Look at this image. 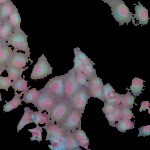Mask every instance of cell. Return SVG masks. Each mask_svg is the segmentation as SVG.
<instances>
[{
  "mask_svg": "<svg viewBox=\"0 0 150 150\" xmlns=\"http://www.w3.org/2000/svg\"><path fill=\"white\" fill-rule=\"evenodd\" d=\"M122 95V94H120L116 92L115 95L113 98L108 100H106L105 101L108 102L115 107H117L119 105L120 103Z\"/></svg>",
  "mask_w": 150,
  "mask_h": 150,
  "instance_id": "obj_35",
  "label": "cell"
},
{
  "mask_svg": "<svg viewBox=\"0 0 150 150\" xmlns=\"http://www.w3.org/2000/svg\"><path fill=\"white\" fill-rule=\"evenodd\" d=\"M105 117L107 119L109 125L112 127H115V122L116 121L115 115L114 113L105 114Z\"/></svg>",
  "mask_w": 150,
  "mask_h": 150,
  "instance_id": "obj_40",
  "label": "cell"
},
{
  "mask_svg": "<svg viewBox=\"0 0 150 150\" xmlns=\"http://www.w3.org/2000/svg\"><path fill=\"white\" fill-rule=\"evenodd\" d=\"M75 138L74 132L67 133L64 141V149L81 150Z\"/></svg>",
  "mask_w": 150,
  "mask_h": 150,
  "instance_id": "obj_13",
  "label": "cell"
},
{
  "mask_svg": "<svg viewBox=\"0 0 150 150\" xmlns=\"http://www.w3.org/2000/svg\"><path fill=\"white\" fill-rule=\"evenodd\" d=\"M13 31V27L8 18L0 26V39L6 42L8 36Z\"/></svg>",
  "mask_w": 150,
  "mask_h": 150,
  "instance_id": "obj_19",
  "label": "cell"
},
{
  "mask_svg": "<svg viewBox=\"0 0 150 150\" xmlns=\"http://www.w3.org/2000/svg\"><path fill=\"white\" fill-rule=\"evenodd\" d=\"M88 90L91 97L94 98H97L105 102L102 88H88Z\"/></svg>",
  "mask_w": 150,
  "mask_h": 150,
  "instance_id": "obj_32",
  "label": "cell"
},
{
  "mask_svg": "<svg viewBox=\"0 0 150 150\" xmlns=\"http://www.w3.org/2000/svg\"><path fill=\"white\" fill-rule=\"evenodd\" d=\"M13 54V50L6 44L4 45L0 50V66H4Z\"/></svg>",
  "mask_w": 150,
  "mask_h": 150,
  "instance_id": "obj_20",
  "label": "cell"
},
{
  "mask_svg": "<svg viewBox=\"0 0 150 150\" xmlns=\"http://www.w3.org/2000/svg\"><path fill=\"white\" fill-rule=\"evenodd\" d=\"M82 112L74 108L59 125L67 133L74 132L81 126Z\"/></svg>",
  "mask_w": 150,
  "mask_h": 150,
  "instance_id": "obj_6",
  "label": "cell"
},
{
  "mask_svg": "<svg viewBox=\"0 0 150 150\" xmlns=\"http://www.w3.org/2000/svg\"><path fill=\"white\" fill-rule=\"evenodd\" d=\"M115 124V127L118 131L124 134L127 130L134 128V123L129 120L122 119Z\"/></svg>",
  "mask_w": 150,
  "mask_h": 150,
  "instance_id": "obj_26",
  "label": "cell"
},
{
  "mask_svg": "<svg viewBox=\"0 0 150 150\" xmlns=\"http://www.w3.org/2000/svg\"><path fill=\"white\" fill-rule=\"evenodd\" d=\"M73 62L74 65L72 69L74 71L82 72L85 65L75 56Z\"/></svg>",
  "mask_w": 150,
  "mask_h": 150,
  "instance_id": "obj_36",
  "label": "cell"
},
{
  "mask_svg": "<svg viewBox=\"0 0 150 150\" xmlns=\"http://www.w3.org/2000/svg\"><path fill=\"white\" fill-rule=\"evenodd\" d=\"M3 22L1 21L0 19V26L2 24Z\"/></svg>",
  "mask_w": 150,
  "mask_h": 150,
  "instance_id": "obj_47",
  "label": "cell"
},
{
  "mask_svg": "<svg viewBox=\"0 0 150 150\" xmlns=\"http://www.w3.org/2000/svg\"><path fill=\"white\" fill-rule=\"evenodd\" d=\"M74 108L69 100L65 99L57 102L47 112L48 115L59 125Z\"/></svg>",
  "mask_w": 150,
  "mask_h": 150,
  "instance_id": "obj_3",
  "label": "cell"
},
{
  "mask_svg": "<svg viewBox=\"0 0 150 150\" xmlns=\"http://www.w3.org/2000/svg\"><path fill=\"white\" fill-rule=\"evenodd\" d=\"M120 106L122 111V119L130 120L133 117H135L130 109Z\"/></svg>",
  "mask_w": 150,
  "mask_h": 150,
  "instance_id": "obj_39",
  "label": "cell"
},
{
  "mask_svg": "<svg viewBox=\"0 0 150 150\" xmlns=\"http://www.w3.org/2000/svg\"><path fill=\"white\" fill-rule=\"evenodd\" d=\"M113 113L115 115L117 121H118L122 119V111L120 105L116 107Z\"/></svg>",
  "mask_w": 150,
  "mask_h": 150,
  "instance_id": "obj_41",
  "label": "cell"
},
{
  "mask_svg": "<svg viewBox=\"0 0 150 150\" xmlns=\"http://www.w3.org/2000/svg\"><path fill=\"white\" fill-rule=\"evenodd\" d=\"M36 127L32 129H28V130L32 134L33 136L30 138L32 141L36 140L40 142L42 140V132L43 131L42 127H40L38 125H36Z\"/></svg>",
  "mask_w": 150,
  "mask_h": 150,
  "instance_id": "obj_30",
  "label": "cell"
},
{
  "mask_svg": "<svg viewBox=\"0 0 150 150\" xmlns=\"http://www.w3.org/2000/svg\"><path fill=\"white\" fill-rule=\"evenodd\" d=\"M146 81L142 80L141 79L135 78L133 79L132 82V85L130 86V88L129 89L128 88L126 89L131 90V93H133L135 97L137 96H139V94L142 93L141 92L143 87L145 86L143 85V83Z\"/></svg>",
  "mask_w": 150,
  "mask_h": 150,
  "instance_id": "obj_21",
  "label": "cell"
},
{
  "mask_svg": "<svg viewBox=\"0 0 150 150\" xmlns=\"http://www.w3.org/2000/svg\"><path fill=\"white\" fill-rule=\"evenodd\" d=\"M14 5L11 0L0 5V19L2 21L7 19L13 12Z\"/></svg>",
  "mask_w": 150,
  "mask_h": 150,
  "instance_id": "obj_15",
  "label": "cell"
},
{
  "mask_svg": "<svg viewBox=\"0 0 150 150\" xmlns=\"http://www.w3.org/2000/svg\"><path fill=\"white\" fill-rule=\"evenodd\" d=\"M91 97L88 88L81 87L69 100L74 109L84 113L88 100Z\"/></svg>",
  "mask_w": 150,
  "mask_h": 150,
  "instance_id": "obj_9",
  "label": "cell"
},
{
  "mask_svg": "<svg viewBox=\"0 0 150 150\" xmlns=\"http://www.w3.org/2000/svg\"><path fill=\"white\" fill-rule=\"evenodd\" d=\"M15 96L10 101L7 102L6 100L5 102L6 103L4 105V109L3 111L5 112H9L13 109L16 108L19 105H22L21 100L20 97L22 96L21 93L18 94L16 91H14Z\"/></svg>",
  "mask_w": 150,
  "mask_h": 150,
  "instance_id": "obj_17",
  "label": "cell"
},
{
  "mask_svg": "<svg viewBox=\"0 0 150 150\" xmlns=\"http://www.w3.org/2000/svg\"><path fill=\"white\" fill-rule=\"evenodd\" d=\"M150 103L148 101H145L142 102L141 104V107L139 109V111L142 112V111H145L146 109L148 110V112L150 113V109L149 108Z\"/></svg>",
  "mask_w": 150,
  "mask_h": 150,
  "instance_id": "obj_42",
  "label": "cell"
},
{
  "mask_svg": "<svg viewBox=\"0 0 150 150\" xmlns=\"http://www.w3.org/2000/svg\"><path fill=\"white\" fill-rule=\"evenodd\" d=\"M55 122L49 119L42 128L45 129L47 134L45 140L50 141L51 143L49 148L51 149H64L65 137L67 133Z\"/></svg>",
  "mask_w": 150,
  "mask_h": 150,
  "instance_id": "obj_1",
  "label": "cell"
},
{
  "mask_svg": "<svg viewBox=\"0 0 150 150\" xmlns=\"http://www.w3.org/2000/svg\"><path fill=\"white\" fill-rule=\"evenodd\" d=\"M127 90L128 91L127 93L125 94H122L120 105L121 106L131 109L133 108L134 104H135L136 106L137 104L134 102V100L136 97L132 95L129 90Z\"/></svg>",
  "mask_w": 150,
  "mask_h": 150,
  "instance_id": "obj_24",
  "label": "cell"
},
{
  "mask_svg": "<svg viewBox=\"0 0 150 150\" xmlns=\"http://www.w3.org/2000/svg\"><path fill=\"white\" fill-rule=\"evenodd\" d=\"M75 56H76L84 65H87L91 64V60L86 54L82 52L79 48L77 47L73 50Z\"/></svg>",
  "mask_w": 150,
  "mask_h": 150,
  "instance_id": "obj_31",
  "label": "cell"
},
{
  "mask_svg": "<svg viewBox=\"0 0 150 150\" xmlns=\"http://www.w3.org/2000/svg\"><path fill=\"white\" fill-rule=\"evenodd\" d=\"M11 79L8 76L3 77L0 76V90L3 89L7 91L9 87L11 86L12 82Z\"/></svg>",
  "mask_w": 150,
  "mask_h": 150,
  "instance_id": "obj_33",
  "label": "cell"
},
{
  "mask_svg": "<svg viewBox=\"0 0 150 150\" xmlns=\"http://www.w3.org/2000/svg\"><path fill=\"white\" fill-rule=\"evenodd\" d=\"M76 141L79 146L87 150H91L88 149L89 145V139L88 138L85 132L81 130V126L79 127L74 132Z\"/></svg>",
  "mask_w": 150,
  "mask_h": 150,
  "instance_id": "obj_18",
  "label": "cell"
},
{
  "mask_svg": "<svg viewBox=\"0 0 150 150\" xmlns=\"http://www.w3.org/2000/svg\"><path fill=\"white\" fill-rule=\"evenodd\" d=\"M109 6L111 8V14L117 22L119 23V26L124 25L125 23L127 25L131 19L134 26L139 25L135 23V18L133 16L134 14L130 11L129 9L122 0H117Z\"/></svg>",
  "mask_w": 150,
  "mask_h": 150,
  "instance_id": "obj_2",
  "label": "cell"
},
{
  "mask_svg": "<svg viewBox=\"0 0 150 150\" xmlns=\"http://www.w3.org/2000/svg\"><path fill=\"white\" fill-rule=\"evenodd\" d=\"M9 0H0V5L3 4L8 1Z\"/></svg>",
  "mask_w": 150,
  "mask_h": 150,
  "instance_id": "obj_46",
  "label": "cell"
},
{
  "mask_svg": "<svg viewBox=\"0 0 150 150\" xmlns=\"http://www.w3.org/2000/svg\"><path fill=\"white\" fill-rule=\"evenodd\" d=\"M1 97V93L0 92V101H1L2 100Z\"/></svg>",
  "mask_w": 150,
  "mask_h": 150,
  "instance_id": "obj_48",
  "label": "cell"
},
{
  "mask_svg": "<svg viewBox=\"0 0 150 150\" xmlns=\"http://www.w3.org/2000/svg\"><path fill=\"white\" fill-rule=\"evenodd\" d=\"M75 76L77 83L81 87L89 88V83L88 79L82 72H75Z\"/></svg>",
  "mask_w": 150,
  "mask_h": 150,
  "instance_id": "obj_28",
  "label": "cell"
},
{
  "mask_svg": "<svg viewBox=\"0 0 150 150\" xmlns=\"http://www.w3.org/2000/svg\"><path fill=\"white\" fill-rule=\"evenodd\" d=\"M88 81L89 83L88 88H102L103 85L101 79L98 78L91 77Z\"/></svg>",
  "mask_w": 150,
  "mask_h": 150,
  "instance_id": "obj_34",
  "label": "cell"
},
{
  "mask_svg": "<svg viewBox=\"0 0 150 150\" xmlns=\"http://www.w3.org/2000/svg\"><path fill=\"white\" fill-rule=\"evenodd\" d=\"M138 5L136 4H133L136 5L134 8L135 14L134 15V16L133 17L136 18V20H139L138 24L141 25L142 26V25L147 24L149 23L148 20L150 18L149 17L148 9L143 6L140 1L138 2Z\"/></svg>",
  "mask_w": 150,
  "mask_h": 150,
  "instance_id": "obj_12",
  "label": "cell"
},
{
  "mask_svg": "<svg viewBox=\"0 0 150 150\" xmlns=\"http://www.w3.org/2000/svg\"><path fill=\"white\" fill-rule=\"evenodd\" d=\"M64 75L50 79L41 91L53 97L58 101L66 99L64 90Z\"/></svg>",
  "mask_w": 150,
  "mask_h": 150,
  "instance_id": "obj_4",
  "label": "cell"
},
{
  "mask_svg": "<svg viewBox=\"0 0 150 150\" xmlns=\"http://www.w3.org/2000/svg\"><path fill=\"white\" fill-rule=\"evenodd\" d=\"M139 130V134L137 137L142 136H149L150 135V125L142 126L138 129Z\"/></svg>",
  "mask_w": 150,
  "mask_h": 150,
  "instance_id": "obj_38",
  "label": "cell"
},
{
  "mask_svg": "<svg viewBox=\"0 0 150 150\" xmlns=\"http://www.w3.org/2000/svg\"><path fill=\"white\" fill-rule=\"evenodd\" d=\"M28 67L25 68H18L13 67H5L4 70L8 74V76L11 80H15L21 76L23 72L28 68Z\"/></svg>",
  "mask_w": 150,
  "mask_h": 150,
  "instance_id": "obj_25",
  "label": "cell"
},
{
  "mask_svg": "<svg viewBox=\"0 0 150 150\" xmlns=\"http://www.w3.org/2000/svg\"><path fill=\"white\" fill-rule=\"evenodd\" d=\"M64 90L66 99L70 100L81 87L75 78V71L72 68L64 74Z\"/></svg>",
  "mask_w": 150,
  "mask_h": 150,
  "instance_id": "obj_8",
  "label": "cell"
},
{
  "mask_svg": "<svg viewBox=\"0 0 150 150\" xmlns=\"http://www.w3.org/2000/svg\"><path fill=\"white\" fill-rule=\"evenodd\" d=\"M4 66H0V76L1 75V74L2 72L5 70H4Z\"/></svg>",
  "mask_w": 150,
  "mask_h": 150,
  "instance_id": "obj_44",
  "label": "cell"
},
{
  "mask_svg": "<svg viewBox=\"0 0 150 150\" xmlns=\"http://www.w3.org/2000/svg\"><path fill=\"white\" fill-rule=\"evenodd\" d=\"M13 54L8 61L6 64L5 67H13L18 68H22L25 67L26 63L29 60L31 64L33 60L30 59V55L25 53L13 51Z\"/></svg>",
  "mask_w": 150,
  "mask_h": 150,
  "instance_id": "obj_11",
  "label": "cell"
},
{
  "mask_svg": "<svg viewBox=\"0 0 150 150\" xmlns=\"http://www.w3.org/2000/svg\"><path fill=\"white\" fill-rule=\"evenodd\" d=\"M28 37L21 29L14 30L8 36L6 43L8 46L11 45L14 48L13 51L21 50L30 55V49L28 46L27 41Z\"/></svg>",
  "mask_w": 150,
  "mask_h": 150,
  "instance_id": "obj_5",
  "label": "cell"
},
{
  "mask_svg": "<svg viewBox=\"0 0 150 150\" xmlns=\"http://www.w3.org/2000/svg\"><path fill=\"white\" fill-rule=\"evenodd\" d=\"M24 110V114L17 127L18 132H19V131L23 128L25 125L33 122V110L29 107H25Z\"/></svg>",
  "mask_w": 150,
  "mask_h": 150,
  "instance_id": "obj_14",
  "label": "cell"
},
{
  "mask_svg": "<svg viewBox=\"0 0 150 150\" xmlns=\"http://www.w3.org/2000/svg\"><path fill=\"white\" fill-rule=\"evenodd\" d=\"M102 89L105 101L111 99L115 96V90L109 83L103 85Z\"/></svg>",
  "mask_w": 150,
  "mask_h": 150,
  "instance_id": "obj_29",
  "label": "cell"
},
{
  "mask_svg": "<svg viewBox=\"0 0 150 150\" xmlns=\"http://www.w3.org/2000/svg\"><path fill=\"white\" fill-rule=\"evenodd\" d=\"M5 43L0 39V50Z\"/></svg>",
  "mask_w": 150,
  "mask_h": 150,
  "instance_id": "obj_45",
  "label": "cell"
},
{
  "mask_svg": "<svg viewBox=\"0 0 150 150\" xmlns=\"http://www.w3.org/2000/svg\"><path fill=\"white\" fill-rule=\"evenodd\" d=\"M33 122L36 125L43 124L45 123L50 119L46 112L43 113L40 111H34L33 112Z\"/></svg>",
  "mask_w": 150,
  "mask_h": 150,
  "instance_id": "obj_27",
  "label": "cell"
},
{
  "mask_svg": "<svg viewBox=\"0 0 150 150\" xmlns=\"http://www.w3.org/2000/svg\"><path fill=\"white\" fill-rule=\"evenodd\" d=\"M9 21L13 28V31L21 29V19L18 9L14 5L12 13L8 18Z\"/></svg>",
  "mask_w": 150,
  "mask_h": 150,
  "instance_id": "obj_22",
  "label": "cell"
},
{
  "mask_svg": "<svg viewBox=\"0 0 150 150\" xmlns=\"http://www.w3.org/2000/svg\"><path fill=\"white\" fill-rule=\"evenodd\" d=\"M25 76L24 75L23 79L21 76H20L13 80L11 86L14 89V91H27L31 87V86H27L28 81L25 80Z\"/></svg>",
  "mask_w": 150,
  "mask_h": 150,
  "instance_id": "obj_23",
  "label": "cell"
},
{
  "mask_svg": "<svg viewBox=\"0 0 150 150\" xmlns=\"http://www.w3.org/2000/svg\"><path fill=\"white\" fill-rule=\"evenodd\" d=\"M39 96L33 103L39 111L42 112L46 110L48 111L58 101L48 93L40 90Z\"/></svg>",
  "mask_w": 150,
  "mask_h": 150,
  "instance_id": "obj_10",
  "label": "cell"
},
{
  "mask_svg": "<svg viewBox=\"0 0 150 150\" xmlns=\"http://www.w3.org/2000/svg\"><path fill=\"white\" fill-rule=\"evenodd\" d=\"M52 67L50 66L47 58L43 54L38 58L37 63L34 65L30 78L35 81L43 79L52 74Z\"/></svg>",
  "mask_w": 150,
  "mask_h": 150,
  "instance_id": "obj_7",
  "label": "cell"
},
{
  "mask_svg": "<svg viewBox=\"0 0 150 150\" xmlns=\"http://www.w3.org/2000/svg\"><path fill=\"white\" fill-rule=\"evenodd\" d=\"M117 0H102L104 3L108 4L109 5Z\"/></svg>",
  "mask_w": 150,
  "mask_h": 150,
  "instance_id": "obj_43",
  "label": "cell"
},
{
  "mask_svg": "<svg viewBox=\"0 0 150 150\" xmlns=\"http://www.w3.org/2000/svg\"><path fill=\"white\" fill-rule=\"evenodd\" d=\"M116 107L110 103L105 101L104 102V106L102 108V110L105 114L113 113Z\"/></svg>",
  "mask_w": 150,
  "mask_h": 150,
  "instance_id": "obj_37",
  "label": "cell"
},
{
  "mask_svg": "<svg viewBox=\"0 0 150 150\" xmlns=\"http://www.w3.org/2000/svg\"><path fill=\"white\" fill-rule=\"evenodd\" d=\"M23 94V98L21 100V101L28 103H32L33 104L38 99L40 95V91L36 90V88H33L27 91H23L21 92Z\"/></svg>",
  "mask_w": 150,
  "mask_h": 150,
  "instance_id": "obj_16",
  "label": "cell"
}]
</instances>
